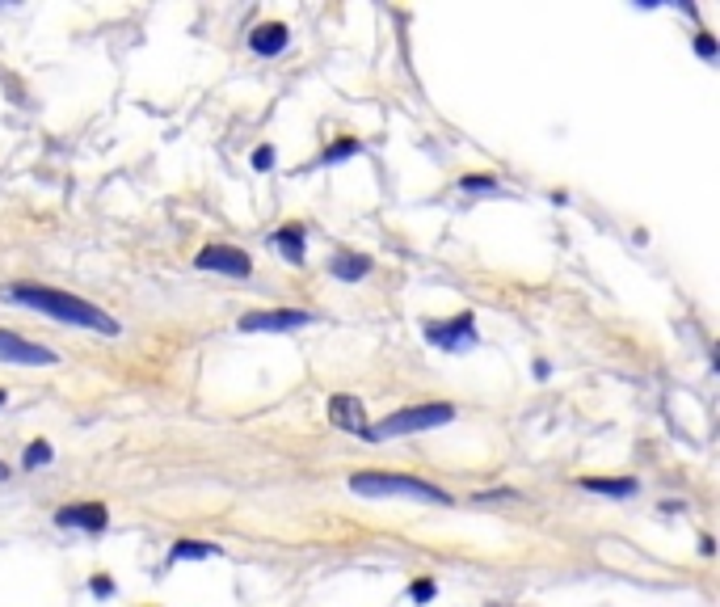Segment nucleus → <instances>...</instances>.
<instances>
[{
	"label": "nucleus",
	"mask_w": 720,
	"mask_h": 607,
	"mask_svg": "<svg viewBox=\"0 0 720 607\" xmlns=\"http://www.w3.org/2000/svg\"><path fill=\"white\" fill-rule=\"evenodd\" d=\"M329 422L338 426V431H350V434H359L371 426L367 422V413H362V401L359 397H346V392H338V397H329Z\"/></svg>",
	"instance_id": "9"
},
{
	"label": "nucleus",
	"mask_w": 720,
	"mask_h": 607,
	"mask_svg": "<svg viewBox=\"0 0 720 607\" xmlns=\"http://www.w3.org/2000/svg\"><path fill=\"white\" fill-rule=\"evenodd\" d=\"M253 169H257V173H270L274 169V148L270 144H262L257 152H253Z\"/></svg>",
	"instance_id": "19"
},
{
	"label": "nucleus",
	"mask_w": 720,
	"mask_h": 607,
	"mask_svg": "<svg viewBox=\"0 0 720 607\" xmlns=\"http://www.w3.org/2000/svg\"><path fill=\"white\" fill-rule=\"evenodd\" d=\"M459 190H464V194H493V190H497V182H493L489 173H485V177H480V173H468L464 182H459Z\"/></svg>",
	"instance_id": "17"
},
{
	"label": "nucleus",
	"mask_w": 720,
	"mask_h": 607,
	"mask_svg": "<svg viewBox=\"0 0 720 607\" xmlns=\"http://www.w3.org/2000/svg\"><path fill=\"white\" fill-rule=\"evenodd\" d=\"M447 422H455V405L430 401V405H409V409H396V413L380 418L375 426L362 431V439L383 443V439H401V434H413V431H434V426H447Z\"/></svg>",
	"instance_id": "3"
},
{
	"label": "nucleus",
	"mask_w": 720,
	"mask_h": 607,
	"mask_svg": "<svg viewBox=\"0 0 720 607\" xmlns=\"http://www.w3.org/2000/svg\"><path fill=\"white\" fill-rule=\"evenodd\" d=\"M548 376H552V367H548L544 359H535V380H548Z\"/></svg>",
	"instance_id": "22"
},
{
	"label": "nucleus",
	"mask_w": 720,
	"mask_h": 607,
	"mask_svg": "<svg viewBox=\"0 0 720 607\" xmlns=\"http://www.w3.org/2000/svg\"><path fill=\"white\" fill-rule=\"evenodd\" d=\"M194 266L198 270H211V275H228V278H249L253 275L249 254L236 249V245H207V249H198Z\"/></svg>",
	"instance_id": "6"
},
{
	"label": "nucleus",
	"mask_w": 720,
	"mask_h": 607,
	"mask_svg": "<svg viewBox=\"0 0 720 607\" xmlns=\"http://www.w3.org/2000/svg\"><path fill=\"white\" fill-rule=\"evenodd\" d=\"M51 460H55V452H51V443L47 439H34L22 452V468H43V464H51Z\"/></svg>",
	"instance_id": "16"
},
{
	"label": "nucleus",
	"mask_w": 720,
	"mask_h": 607,
	"mask_svg": "<svg viewBox=\"0 0 720 607\" xmlns=\"http://www.w3.org/2000/svg\"><path fill=\"white\" fill-rule=\"evenodd\" d=\"M312 325V312L299 309H270V312H245L240 330L245 333H283V330H304Z\"/></svg>",
	"instance_id": "7"
},
{
	"label": "nucleus",
	"mask_w": 720,
	"mask_h": 607,
	"mask_svg": "<svg viewBox=\"0 0 720 607\" xmlns=\"http://www.w3.org/2000/svg\"><path fill=\"white\" fill-rule=\"evenodd\" d=\"M350 494H359V497H409V502H426V507H451L447 489L430 486V481H422V476L380 473V468L350 476Z\"/></svg>",
	"instance_id": "2"
},
{
	"label": "nucleus",
	"mask_w": 720,
	"mask_h": 607,
	"mask_svg": "<svg viewBox=\"0 0 720 607\" xmlns=\"http://www.w3.org/2000/svg\"><path fill=\"white\" fill-rule=\"evenodd\" d=\"M329 270H333V278H341V283H359V278L371 275V257L367 254H338L333 262H329Z\"/></svg>",
	"instance_id": "12"
},
{
	"label": "nucleus",
	"mask_w": 720,
	"mask_h": 607,
	"mask_svg": "<svg viewBox=\"0 0 720 607\" xmlns=\"http://www.w3.org/2000/svg\"><path fill=\"white\" fill-rule=\"evenodd\" d=\"M5 401H9V392H5V388H0V409H5Z\"/></svg>",
	"instance_id": "24"
},
{
	"label": "nucleus",
	"mask_w": 720,
	"mask_h": 607,
	"mask_svg": "<svg viewBox=\"0 0 720 607\" xmlns=\"http://www.w3.org/2000/svg\"><path fill=\"white\" fill-rule=\"evenodd\" d=\"M287 38H291V30H287L283 22H266V26H257V30L249 34V51L253 56H278V51H283L287 47Z\"/></svg>",
	"instance_id": "10"
},
{
	"label": "nucleus",
	"mask_w": 720,
	"mask_h": 607,
	"mask_svg": "<svg viewBox=\"0 0 720 607\" xmlns=\"http://www.w3.org/2000/svg\"><path fill=\"white\" fill-rule=\"evenodd\" d=\"M55 523L59 528H80V531H106L110 515L101 502H72V507L55 510Z\"/></svg>",
	"instance_id": "8"
},
{
	"label": "nucleus",
	"mask_w": 720,
	"mask_h": 607,
	"mask_svg": "<svg viewBox=\"0 0 720 607\" xmlns=\"http://www.w3.org/2000/svg\"><path fill=\"white\" fill-rule=\"evenodd\" d=\"M434 595H438V586L430 582V578H417V582L409 586V599H413V603H430Z\"/></svg>",
	"instance_id": "18"
},
{
	"label": "nucleus",
	"mask_w": 720,
	"mask_h": 607,
	"mask_svg": "<svg viewBox=\"0 0 720 607\" xmlns=\"http://www.w3.org/2000/svg\"><path fill=\"white\" fill-rule=\"evenodd\" d=\"M89 591H93V595H98V599H110V595H114V582H110L106 574H98V578H93V582H89Z\"/></svg>",
	"instance_id": "20"
},
{
	"label": "nucleus",
	"mask_w": 720,
	"mask_h": 607,
	"mask_svg": "<svg viewBox=\"0 0 720 607\" xmlns=\"http://www.w3.org/2000/svg\"><path fill=\"white\" fill-rule=\"evenodd\" d=\"M426 342L438 351H472L476 346V317L459 312L451 320H430L426 325Z\"/></svg>",
	"instance_id": "4"
},
{
	"label": "nucleus",
	"mask_w": 720,
	"mask_h": 607,
	"mask_svg": "<svg viewBox=\"0 0 720 607\" xmlns=\"http://www.w3.org/2000/svg\"><path fill=\"white\" fill-rule=\"evenodd\" d=\"M207 557H219L215 544H203V540H177L169 549V561H207Z\"/></svg>",
	"instance_id": "14"
},
{
	"label": "nucleus",
	"mask_w": 720,
	"mask_h": 607,
	"mask_svg": "<svg viewBox=\"0 0 720 607\" xmlns=\"http://www.w3.org/2000/svg\"><path fill=\"white\" fill-rule=\"evenodd\" d=\"M359 152H362V144L346 135V140H338V144H329V148H325L320 165H338V161H350V156H359Z\"/></svg>",
	"instance_id": "15"
},
{
	"label": "nucleus",
	"mask_w": 720,
	"mask_h": 607,
	"mask_svg": "<svg viewBox=\"0 0 720 607\" xmlns=\"http://www.w3.org/2000/svg\"><path fill=\"white\" fill-rule=\"evenodd\" d=\"M0 363H17V367H55L59 363V354L51 346H38L30 338L13 330H0Z\"/></svg>",
	"instance_id": "5"
},
{
	"label": "nucleus",
	"mask_w": 720,
	"mask_h": 607,
	"mask_svg": "<svg viewBox=\"0 0 720 607\" xmlns=\"http://www.w3.org/2000/svg\"><path fill=\"white\" fill-rule=\"evenodd\" d=\"M0 481H9V464H0Z\"/></svg>",
	"instance_id": "23"
},
{
	"label": "nucleus",
	"mask_w": 720,
	"mask_h": 607,
	"mask_svg": "<svg viewBox=\"0 0 720 607\" xmlns=\"http://www.w3.org/2000/svg\"><path fill=\"white\" fill-rule=\"evenodd\" d=\"M270 245H274V249H278V254H283L291 266H304V257H308V236H304V228H299V224H283V228H278V232L270 236Z\"/></svg>",
	"instance_id": "11"
},
{
	"label": "nucleus",
	"mask_w": 720,
	"mask_h": 607,
	"mask_svg": "<svg viewBox=\"0 0 720 607\" xmlns=\"http://www.w3.org/2000/svg\"><path fill=\"white\" fill-rule=\"evenodd\" d=\"M581 489L602 494V497H632L636 481H632V476H581Z\"/></svg>",
	"instance_id": "13"
},
{
	"label": "nucleus",
	"mask_w": 720,
	"mask_h": 607,
	"mask_svg": "<svg viewBox=\"0 0 720 607\" xmlns=\"http://www.w3.org/2000/svg\"><path fill=\"white\" fill-rule=\"evenodd\" d=\"M695 51H699L704 59H716V38H712V34H699V38H695Z\"/></svg>",
	"instance_id": "21"
},
{
	"label": "nucleus",
	"mask_w": 720,
	"mask_h": 607,
	"mask_svg": "<svg viewBox=\"0 0 720 607\" xmlns=\"http://www.w3.org/2000/svg\"><path fill=\"white\" fill-rule=\"evenodd\" d=\"M0 299L5 304H17V309H30V312H43V317H55L64 325H80V330H93V333H106V338H119L122 325L110 312H101L98 304L72 296V291H59V288H43V283H0Z\"/></svg>",
	"instance_id": "1"
}]
</instances>
